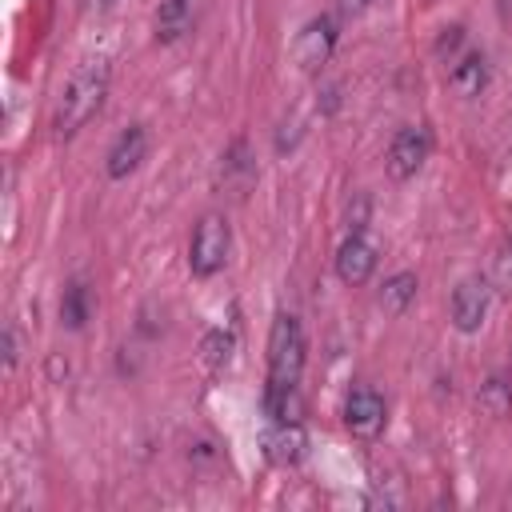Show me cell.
<instances>
[{"mask_svg":"<svg viewBox=\"0 0 512 512\" xmlns=\"http://www.w3.org/2000/svg\"><path fill=\"white\" fill-rule=\"evenodd\" d=\"M264 456L272 464H296L304 456V432L296 420H272L264 432Z\"/></svg>","mask_w":512,"mask_h":512,"instance_id":"obj_10","label":"cell"},{"mask_svg":"<svg viewBox=\"0 0 512 512\" xmlns=\"http://www.w3.org/2000/svg\"><path fill=\"white\" fill-rule=\"evenodd\" d=\"M228 248H232V228H228V220H224L220 212H208V216L196 224L192 244H188V268H192V276H200V280L216 276V272L224 268V260H228Z\"/></svg>","mask_w":512,"mask_h":512,"instance_id":"obj_3","label":"cell"},{"mask_svg":"<svg viewBox=\"0 0 512 512\" xmlns=\"http://www.w3.org/2000/svg\"><path fill=\"white\" fill-rule=\"evenodd\" d=\"M204 356H208L212 368L228 364V356H232V332H212V336L204 340Z\"/></svg>","mask_w":512,"mask_h":512,"instance_id":"obj_15","label":"cell"},{"mask_svg":"<svg viewBox=\"0 0 512 512\" xmlns=\"http://www.w3.org/2000/svg\"><path fill=\"white\" fill-rule=\"evenodd\" d=\"M496 284H500V292H512V244H504L496 252Z\"/></svg>","mask_w":512,"mask_h":512,"instance_id":"obj_17","label":"cell"},{"mask_svg":"<svg viewBox=\"0 0 512 512\" xmlns=\"http://www.w3.org/2000/svg\"><path fill=\"white\" fill-rule=\"evenodd\" d=\"M384 420H388V408H384V396L372 388V384H356L344 400V424L352 436L360 440H376L384 432Z\"/></svg>","mask_w":512,"mask_h":512,"instance_id":"obj_5","label":"cell"},{"mask_svg":"<svg viewBox=\"0 0 512 512\" xmlns=\"http://www.w3.org/2000/svg\"><path fill=\"white\" fill-rule=\"evenodd\" d=\"M192 24V0H160V12H156V40L160 44H172L188 32Z\"/></svg>","mask_w":512,"mask_h":512,"instance_id":"obj_12","label":"cell"},{"mask_svg":"<svg viewBox=\"0 0 512 512\" xmlns=\"http://www.w3.org/2000/svg\"><path fill=\"white\" fill-rule=\"evenodd\" d=\"M412 300H416V276H412V272H396L392 280H384L380 304H384V312H388V316H400Z\"/></svg>","mask_w":512,"mask_h":512,"instance_id":"obj_13","label":"cell"},{"mask_svg":"<svg viewBox=\"0 0 512 512\" xmlns=\"http://www.w3.org/2000/svg\"><path fill=\"white\" fill-rule=\"evenodd\" d=\"M448 84H452V92H460V96H480V88L488 84V64H484V56H480V52L456 56L452 68H448Z\"/></svg>","mask_w":512,"mask_h":512,"instance_id":"obj_11","label":"cell"},{"mask_svg":"<svg viewBox=\"0 0 512 512\" xmlns=\"http://www.w3.org/2000/svg\"><path fill=\"white\" fill-rule=\"evenodd\" d=\"M480 404H484L492 416H504L512 400H508V388H504L500 380H488V384H484V392H480Z\"/></svg>","mask_w":512,"mask_h":512,"instance_id":"obj_16","label":"cell"},{"mask_svg":"<svg viewBox=\"0 0 512 512\" xmlns=\"http://www.w3.org/2000/svg\"><path fill=\"white\" fill-rule=\"evenodd\" d=\"M144 152H148V128H144V124H128V128L112 140V148H108V164H104L108 176H112V180H124L128 172L140 168Z\"/></svg>","mask_w":512,"mask_h":512,"instance_id":"obj_9","label":"cell"},{"mask_svg":"<svg viewBox=\"0 0 512 512\" xmlns=\"http://www.w3.org/2000/svg\"><path fill=\"white\" fill-rule=\"evenodd\" d=\"M368 4H372V0H340V12H344V16H356V12H364Z\"/></svg>","mask_w":512,"mask_h":512,"instance_id":"obj_20","label":"cell"},{"mask_svg":"<svg viewBox=\"0 0 512 512\" xmlns=\"http://www.w3.org/2000/svg\"><path fill=\"white\" fill-rule=\"evenodd\" d=\"M428 148H432V136H428V128H420V124H408V128H400V132L392 136V144H388V156H384V164H388V176H392V180H412V176L424 168V160H428Z\"/></svg>","mask_w":512,"mask_h":512,"instance_id":"obj_4","label":"cell"},{"mask_svg":"<svg viewBox=\"0 0 512 512\" xmlns=\"http://www.w3.org/2000/svg\"><path fill=\"white\" fill-rule=\"evenodd\" d=\"M60 320H64L68 328H80V324L88 320V288H84V284H68V292H64V300H60Z\"/></svg>","mask_w":512,"mask_h":512,"instance_id":"obj_14","label":"cell"},{"mask_svg":"<svg viewBox=\"0 0 512 512\" xmlns=\"http://www.w3.org/2000/svg\"><path fill=\"white\" fill-rule=\"evenodd\" d=\"M372 272H376V248H372V240H368L364 232H348V240H344L340 252H336V276L356 288V284H364Z\"/></svg>","mask_w":512,"mask_h":512,"instance_id":"obj_8","label":"cell"},{"mask_svg":"<svg viewBox=\"0 0 512 512\" xmlns=\"http://www.w3.org/2000/svg\"><path fill=\"white\" fill-rule=\"evenodd\" d=\"M332 48H336V20L332 16H316L312 24H304V32L296 36V64L304 68V72H316V68H324L328 64V56H332Z\"/></svg>","mask_w":512,"mask_h":512,"instance_id":"obj_7","label":"cell"},{"mask_svg":"<svg viewBox=\"0 0 512 512\" xmlns=\"http://www.w3.org/2000/svg\"><path fill=\"white\" fill-rule=\"evenodd\" d=\"M108 76H112V68H108L104 56L84 60V64L68 76V84H64V92H60V104H56V120H52L60 136H76V132L100 112V104H104V96H108Z\"/></svg>","mask_w":512,"mask_h":512,"instance_id":"obj_2","label":"cell"},{"mask_svg":"<svg viewBox=\"0 0 512 512\" xmlns=\"http://www.w3.org/2000/svg\"><path fill=\"white\" fill-rule=\"evenodd\" d=\"M4 364H8V368L16 364V332H12V324L4 328Z\"/></svg>","mask_w":512,"mask_h":512,"instance_id":"obj_19","label":"cell"},{"mask_svg":"<svg viewBox=\"0 0 512 512\" xmlns=\"http://www.w3.org/2000/svg\"><path fill=\"white\" fill-rule=\"evenodd\" d=\"M300 376H304V328L292 312H276L268 332V380H264L268 420H296Z\"/></svg>","mask_w":512,"mask_h":512,"instance_id":"obj_1","label":"cell"},{"mask_svg":"<svg viewBox=\"0 0 512 512\" xmlns=\"http://www.w3.org/2000/svg\"><path fill=\"white\" fill-rule=\"evenodd\" d=\"M460 40H464V28H444V36L436 40V52H440V56H444V52H456Z\"/></svg>","mask_w":512,"mask_h":512,"instance_id":"obj_18","label":"cell"},{"mask_svg":"<svg viewBox=\"0 0 512 512\" xmlns=\"http://www.w3.org/2000/svg\"><path fill=\"white\" fill-rule=\"evenodd\" d=\"M488 304H492V284L484 276H464L452 292V304H448L456 332H476L488 316Z\"/></svg>","mask_w":512,"mask_h":512,"instance_id":"obj_6","label":"cell"}]
</instances>
